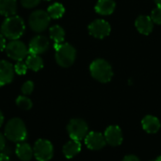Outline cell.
Returning a JSON list of instances; mask_svg holds the SVG:
<instances>
[{"mask_svg": "<svg viewBox=\"0 0 161 161\" xmlns=\"http://www.w3.org/2000/svg\"><path fill=\"white\" fill-rule=\"evenodd\" d=\"M142 125L143 129L150 134L157 133L160 129V122L159 120L153 116V115H147L145 116L142 121Z\"/></svg>", "mask_w": 161, "mask_h": 161, "instance_id": "cell-15", "label": "cell"}, {"mask_svg": "<svg viewBox=\"0 0 161 161\" xmlns=\"http://www.w3.org/2000/svg\"><path fill=\"white\" fill-rule=\"evenodd\" d=\"M67 131L72 140L80 142L88 135L89 127L87 123L82 119H73L67 125Z\"/></svg>", "mask_w": 161, "mask_h": 161, "instance_id": "cell-5", "label": "cell"}, {"mask_svg": "<svg viewBox=\"0 0 161 161\" xmlns=\"http://www.w3.org/2000/svg\"><path fill=\"white\" fill-rule=\"evenodd\" d=\"M14 75V67L7 60H0V87L10 83Z\"/></svg>", "mask_w": 161, "mask_h": 161, "instance_id": "cell-13", "label": "cell"}, {"mask_svg": "<svg viewBox=\"0 0 161 161\" xmlns=\"http://www.w3.org/2000/svg\"><path fill=\"white\" fill-rule=\"evenodd\" d=\"M110 25L105 20H95L89 25V32L92 36L98 39H104L110 33Z\"/></svg>", "mask_w": 161, "mask_h": 161, "instance_id": "cell-9", "label": "cell"}, {"mask_svg": "<svg viewBox=\"0 0 161 161\" xmlns=\"http://www.w3.org/2000/svg\"><path fill=\"white\" fill-rule=\"evenodd\" d=\"M50 38L54 41L55 43H61L64 41V37H65V32L63 30V28L59 25H53L50 30Z\"/></svg>", "mask_w": 161, "mask_h": 161, "instance_id": "cell-21", "label": "cell"}, {"mask_svg": "<svg viewBox=\"0 0 161 161\" xmlns=\"http://www.w3.org/2000/svg\"><path fill=\"white\" fill-rule=\"evenodd\" d=\"M0 161H10V158L6 154L0 153Z\"/></svg>", "mask_w": 161, "mask_h": 161, "instance_id": "cell-31", "label": "cell"}, {"mask_svg": "<svg viewBox=\"0 0 161 161\" xmlns=\"http://www.w3.org/2000/svg\"><path fill=\"white\" fill-rule=\"evenodd\" d=\"M151 19L153 23L161 25V6H158L151 13Z\"/></svg>", "mask_w": 161, "mask_h": 161, "instance_id": "cell-24", "label": "cell"}, {"mask_svg": "<svg viewBox=\"0 0 161 161\" xmlns=\"http://www.w3.org/2000/svg\"><path fill=\"white\" fill-rule=\"evenodd\" d=\"M3 123H4V116H3L2 112L0 111V126L3 125Z\"/></svg>", "mask_w": 161, "mask_h": 161, "instance_id": "cell-32", "label": "cell"}, {"mask_svg": "<svg viewBox=\"0 0 161 161\" xmlns=\"http://www.w3.org/2000/svg\"><path fill=\"white\" fill-rule=\"evenodd\" d=\"M64 11H65L64 7L60 3H54L47 9L49 16L53 19H58L62 17V15L64 14Z\"/></svg>", "mask_w": 161, "mask_h": 161, "instance_id": "cell-22", "label": "cell"}, {"mask_svg": "<svg viewBox=\"0 0 161 161\" xmlns=\"http://www.w3.org/2000/svg\"><path fill=\"white\" fill-rule=\"evenodd\" d=\"M6 40H5V37L0 34V51H3L5 48H6Z\"/></svg>", "mask_w": 161, "mask_h": 161, "instance_id": "cell-28", "label": "cell"}, {"mask_svg": "<svg viewBox=\"0 0 161 161\" xmlns=\"http://www.w3.org/2000/svg\"><path fill=\"white\" fill-rule=\"evenodd\" d=\"M90 71L92 77L102 83L109 82L113 76V71L110 64L104 59L94 60L90 66Z\"/></svg>", "mask_w": 161, "mask_h": 161, "instance_id": "cell-3", "label": "cell"}, {"mask_svg": "<svg viewBox=\"0 0 161 161\" xmlns=\"http://www.w3.org/2000/svg\"><path fill=\"white\" fill-rule=\"evenodd\" d=\"M17 10L16 0H0V14L6 17L15 15Z\"/></svg>", "mask_w": 161, "mask_h": 161, "instance_id": "cell-19", "label": "cell"}, {"mask_svg": "<svg viewBox=\"0 0 161 161\" xmlns=\"http://www.w3.org/2000/svg\"><path fill=\"white\" fill-rule=\"evenodd\" d=\"M16 105L18 106V108H20L21 109L24 110H29L32 108V102L29 98H27L26 96H18L16 99Z\"/></svg>", "mask_w": 161, "mask_h": 161, "instance_id": "cell-23", "label": "cell"}, {"mask_svg": "<svg viewBox=\"0 0 161 161\" xmlns=\"http://www.w3.org/2000/svg\"><path fill=\"white\" fill-rule=\"evenodd\" d=\"M7 55L14 60L22 61L28 54V49L24 42L18 40H13L6 45Z\"/></svg>", "mask_w": 161, "mask_h": 161, "instance_id": "cell-8", "label": "cell"}, {"mask_svg": "<svg viewBox=\"0 0 161 161\" xmlns=\"http://www.w3.org/2000/svg\"><path fill=\"white\" fill-rule=\"evenodd\" d=\"M33 154L38 161H49L54 154L53 145L49 141L40 139L34 144Z\"/></svg>", "mask_w": 161, "mask_h": 161, "instance_id": "cell-7", "label": "cell"}, {"mask_svg": "<svg viewBox=\"0 0 161 161\" xmlns=\"http://www.w3.org/2000/svg\"><path fill=\"white\" fill-rule=\"evenodd\" d=\"M16 156L18 158L22 161H29L32 157H34L33 154V148L26 142H19L15 149Z\"/></svg>", "mask_w": 161, "mask_h": 161, "instance_id": "cell-16", "label": "cell"}, {"mask_svg": "<svg viewBox=\"0 0 161 161\" xmlns=\"http://www.w3.org/2000/svg\"><path fill=\"white\" fill-rule=\"evenodd\" d=\"M6 146V140H5V137L0 133V152L5 148Z\"/></svg>", "mask_w": 161, "mask_h": 161, "instance_id": "cell-30", "label": "cell"}, {"mask_svg": "<svg viewBox=\"0 0 161 161\" xmlns=\"http://www.w3.org/2000/svg\"><path fill=\"white\" fill-rule=\"evenodd\" d=\"M135 25L139 30V32H141L143 35H148L153 30V21L151 17L145 15H142L138 17L135 22Z\"/></svg>", "mask_w": 161, "mask_h": 161, "instance_id": "cell-14", "label": "cell"}, {"mask_svg": "<svg viewBox=\"0 0 161 161\" xmlns=\"http://www.w3.org/2000/svg\"><path fill=\"white\" fill-rule=\"evenodd\" d=\"M27 65L22 61H18L15 66H14V71L16 72V74L18 75H25L27 71Z\"/></svg>", "mask_w": 161, "mask_h": 161, "instance_id": "cell-25", "label": "cell"}, {"mask_svg": "<svg viewBox=\"0 0 161 161\" xmlns=\"http://www.w3.org/2000/svg\"><path fill=\"white\" fill-rule=\"evenodd\" d=\"M25 64L30 70L34 72L40 71L43 67V61L42 58L39 57V55H33V54H29V56L26 57Z\"/></svg>", "mask_w": 161, "mask_h": 161, "instance_id": "cell-20", "label": "cell"}, {"mask_svg": "<svg viewBox=\"0 0 161 161\" xmlns=\"http://www.w3.org/2000/svg\"><path fill=\"white\" fill-rule=\"evenodd\" d=\"M155 161H156V160H155Z\"/></svg>", "mask_w": 161, "mask_h": 161, "instance_id": "cell-36", "label": "cell"}, {"mask_svg": "<svg viewBox=\"0 0 161 161\" xmlns=\"http://www.w3.org/2000/svg\"><path fill=\"white\" fill-rule=\"evenodd\" d=\"M56 60L61 67H70L75 59V49L69 43H55Z\"/></svg>", "mask_w": 161, "mask_h": 161, "instance_id": "cell-4", "label": "cell"}, {"mask_svg": "<svg viewBox=\"0 0 161 161\" xmlns=\"http://www.w3.org/2000/svg\"><path fill=\"white\" fill-rule=\"evenodd\" d=\"M85 144L91 150H100L105 147L107 142L105 136L98 132H89L86 136Z\"/></svg>", "mask_w": 161, "mask_h": 161, "instance_id": "cell-11", "label": "cell"}, {"mask_svg": "<svg viewBox=\"0 0 161 161\" xmlns=\"http://www.w3.org/2000/svg\"><path fill=\"white\" fill-rule=\"evenodd\" d=\"M33 90H34V84L32 81H26L22 86V92L25 95H29L33 92Z\"/></svg>", "mask_w": 161, "mask_h": 161, "instance_id": "cell-26", "label": "cell"}, {"mask_svg": "<svg viewBox=\"0 0 161 161\" xmlns=\"http://www.w3.org/2000/svg\"><path fill=\"white\" fill-rule=\"evenodd\" d=\"M123 161H140V159L138 157H136L134 155H128V156L125 157Z\"/></svg>", "mask_w": 161, "mask_h": 161, "instance_id": "cell-29", "label": "cell"}, {"mask_svg": "<svg viewBox=\"0 0 161 161\" xmlns=\"http://www.w3.org/2000/svg\"><path fill=\"white\" fill-rule=\"evenodd\" d=\"M51 17L47 11L44 10H35L29 16L28 23L30 28L35 32H42L48 26Z\"/></svg>", "mask_w": 161, "mask_h": 161, "instance_id": "cell-6", "label": "cell"}, {"mask_svg": "<svg viewBox=\"0 0 161 161\" xmlns=\"http://www.w3.org/2000/svg\"><path fill=\"white\" fill-rule=\"evenodd\" d=\"M47 1H49V0H47Z\"/></svg>", "mask_w": 161, "mask_h": 161, "instance_id": "cell-35", "label": "cell"}, {"mask_svg": "<svg viewBox=\"0 0 161 161\" xmlns=\"http://www.w3.org/2000/svg\"><path fill=\"white\" fill-rule=\"evenodd\" d=\"M49 47V41L46 37L39 35L34 37L30 42L28 47V53L33 55H40L44 53Z\"/></svg>", "mask_w": 161, "mask_h": 161, "instance_id": "cell-10", "label": "cell"}, {"mask_svg": "<svg viewBox=\"0 0 161 161\" xmlns=\"http://www.w3.org/2000/svg\"><path fill=\"white\" fill-rule=\"evenodd\" d=\"M116 4L113 0H99L95 5V10L101 15H109L115 9Z\"/></svg>", "mask_w": 161, "mask_h": 161, "instance_id": "cell-17", "label": "cell"}, {"mask_svg": "<svg viewBox=\"0 0 161 161\" xmlns=\"http://www.w3.org/2000/svg\"><path fill=\"white\" fill-rule=\"evenodd\" d=\"M155 2L158 6H161V0H155Z\"/></svg>", "mask_w": 161, "mask_h": 161, "instance_id": "cell-33", "label": "cell"}, {"mask_svg": "<svg viewBox=\"0 0 161 161\" xmlns=\"http://www.w3.org/2000/svg\"><path fill=\"white\" fill-rule=\"evenodd\" d=\"M105 139L107 143L111 146L121 145L123 142V133L118 125H110L105 131Z\"/></svg>", "mask_w": 161, "mask_h": 161, "instance_id": "cell-12", "label": "cell"}, {"mask_svg": "<svg viewBox=\"0 0 161 161\" xmlns=\"http://www.w3.org/2000/svg\"><path fill=\"white\" fill-rule=\"evenodd\" d=\"M25 26L23 19L19 16L13 15L7 17L1 25V34L11 41L18 40L25 32Z\"/></svg>", "mask_w": 161, "mask_h": 161, "instance_id": "cell-1", "label": "cell"}, {"mask_svg": "<svg viewBox=\"0 0 161 161\" xmlns=\"http://www.w3.org/2000/svg\"><path fill=\"white\" fill-rule=\"evenodd\" d=\"M63 155L67 158H73L81 151V143L78 141L71 140L63 146Z\"/></svg>", "mask_w": 161, "mask_h": 161, "instance_id": "cell-18", "label": "cell"}, {"mask_svg": "<svg viewBox=\"0 0 161 161\" xmlns=\"http://www.w3.org/2000/svg\"><path fill=\"white\" fill-rule=\"evenodd\" d=\"M5 136L14 142H23L27 137V130L25 123L19 118L10 119L5 127Z\"/></svg>", "mask_w": 161, "mask_h": 161, "instance_id": "cell-2", "label": "cell"}, {"mask_svg": "<svg viewBox=\"0 0 161 161\" xmlns=\"http://www.w3.org/2000/svg\"><path fill=\"white\" fill-rule=\"evenodd\" d=\"M156 161H161V156H160V157H158V158L156 159Z\"/></svg>", "mask_w": 161, "mask_h": 161, "instance_id": "cell-34", "label": "cell"}, {"mask_svg": "<svg viewBox=\"0 0 161 161\" xmlns=\"http://www.w3.org/2000/svg\"><path fill=\"white\" fill-rule=\"evenodd\" d=\"M40 2L41 0H21L22 6L26 8H32L36 7L37 5H39Z\"/></svg>", "mask_w": 161, "mask_h": 161, "instance_id": "cell-27", "label": "cell"}]
</instances>
